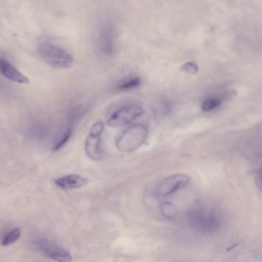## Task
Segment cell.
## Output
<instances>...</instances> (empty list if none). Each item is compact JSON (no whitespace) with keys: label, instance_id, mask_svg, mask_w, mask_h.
Segmentation results:
<instances>
[{"label":"cell","instance_id":"6da1fadb","mask_svg":"<svg viewBox=\"0 0 262 262\" xmlns=\"http://www.w3.org/2000/svg\"><path fill=\"white\" fill-rule=\"evenodd\" d=\"M147 134V129L144 125L140 124L132 125L118 137L116 146L122 152L133 151L144 143Z\"/></svg>","mask_w":262,"mask_h":262},{"label":"cell","instance_id":"3957f363","mask_svg":"<svg viewBox=\"0 0 262 262\" xmlns=\"http://www.w3.org/2000/svg\"><path fill=\"white\" fill-rule=\"evenodd\" d=\"M143 113V109L138 105L126 106L112 114L107 121V124L113 127L123 126L133 122Z\"/></svg>","mask_w":262,"mask_h":262},{"label":"cell","instance_id":"52a82bcc","mask_svg":"<svg viewBox=\"0 0 262 262\" xmlns=\"http://www.w3.org/2000/svg\"><path fill=\"white\" fill-rule=\"evenodd\" d=\"M54 183L60 189L69 190L84 187L88 184V179L78 174H71L56 179Z\"/></svg>","mask_w":262,"mask_h":262},{"label":"cell","instance_id":"8fae6325","mask_svg":"<svg viewBox=\"0 0 262 262\" xmlns=\"http://www.w3.org/2000/svg\"><path fill=\"white\" fill-rule=\"evenodd\" d=\"M72 134L71 128H67L62 132L55 142L53 145V150H57L61 148L69 140Z\"/></svg>","mask_w":262,"mask_h":262},{"label":"cell","instance_id":"5b68a950","mask_svg":"<svg viewBox=\"0 0 262 262\" xmlns=\"http://www.w3.org/2000/svg\"><path fill=\"white\" fill-rule=\"evenodd\" d=\"M190 217L192 225L200 231L212 232L218 228L219 221L211 212L201 209L194 210Z\"/></svg>","mask_w":262,"mask_h":262},{"label":"cell","instance_id":"5bb4252c","mask_svg":"<svg viewBox=\"0 0 262 262\" xmlns=\"http://www.w3.org/2000/svg\"><path fill=\"white\" fill-rule=\"evenodd\" d=\"M221 103L218 98H211L204 101L201 106L202 110L204 112L210 111L218 106Z\"/></svg>","mask_w":262,"mask_h":262},{"label":"cell","instance_id":"30bf717a","mask_svg":"<svg viewBox=\"0 0 262 262\" xmlns=\"http://www.w3.org/2000/svg\"><path fill=\"white\" fill-rule=\"evenodd\" d=\"M140 82L141 80L138 77H131L120 82L117 85V89L121 91L129 90L138 87Z\"/></svg>","mask_w":262,"mask_h":262},{"label":"cell","instance_id":"8992f818","mask_svg":"<svg viewBox=\"0 0 262 262\" xmlns=\"http://www.w3.org/2000/svg\"><path fill=\"white\" fill-rule=\"evenodd\" d=\"M189 181V177L184 174L170 176L159 183L155 189V194L158 198L167 196L186 186Z\"/></svg>","mask_w":262,"mask_h":262},{"label":"cell","instance_id":"7a4b0ae2","mask_svg":"<svg viewBox=\"0 0 262 262\" xmlns=\"http://www.w3.org/2000/svg\"><path fill=\"white\" fill-rule=\"evenodd\" d=\"M41 58L56 69H68L74 62L72 56L63 49L49 42L41 43L38 49Z\"/></svg>","mask_w":262,"mask_h":262},{"label":"cell","instance_id":"4fadbf2b","mask_svg":"<svg viewBox=\"0 0 262 262\" xmlns=\"http://www.w3.org/2000/svg\"><path fill=\"white\" fill-rule=\"evenodd\" d=\"M162 214L165 217L171 219L177 214V209L176 207L170 202H164L160 207Z\"/></svg>","mask_w":262,"mask_h":262},{"label":"cell","instance_id":"7c38bea8","mask_svg":"<svg viewBox=\"0 0 262 262\" xmlns=\"http://www.w3.org/2000/svg\"><path fill=\"white\" fill-rule=\"evenodd\" d=\"M20 236V231L19 228H15L10 231L3 238L1 242L2 245L4 246L12 244L17 241Z\"/></svg>","mask_w":262,"mask_h":262},{"label":"cell","instance_id":"2e32d148","mask_svg":"<svg viewBox=\"0 0 262 262\" xmlns=\"http://www.w3.org/2000/svg\"><path fill=\"white\" fill-rule=\"evenodd\" d=\"M255 182L258 188L261 190V169H258L255 175Z\"/></svg>","mask_w":262,"mask_h":262},{"label":"cell","instance_id":"ba28073f","mask_svg":"<svg viewBox=\"0 0 262 262\" xmlns=\"http://www.w3.org/2000/svg\"><path fill=\"white\" fill-rule=\"evenodd\" d=\"M41 249L48 257L59 262H71L70 254L62 248L50 242H43Z\"/></svg>","mask_w":262,"mask_h":262},{"label":"cell","instance_id":"9a60e30c","mask_svg":"<svg viewBox=\"0 0 262 262\" xmlns=\"http://www.w3.org/2000/svg\"><path fill=\"white\" fill-rule=\"evenodd\" d=\"M180 70L188 74H195L199 70L196 63L193 62H187L183 64L180 67Z\"/></svg>","mask_w":262,"mask_h":262},{"label":"cell","instance_id":"277c9868","mask_svg":"<svg viewBox=\"0 0 262 262\" xmlns=\"http://www.w3.org/2000/svg\"><path fill=\"white\" fill-rule=\"evenodd\" d=\"M103 128L104 125L101 121L94 123L92 126L85 141L86 153L89 157L95 160L100 159L102 156L100 139Z\"/></svg>","mask_w":262,"mask_h":262},{"label":"cell","instance_id":"9c48e42d","mask_svg":"<svg viewBox=\"0 0 262 262\" xmlns=\"http://www.w3.org/2000/svg\"><path fill=\"white\" fill-rule=\"evenodd\" d=\"M0 73L11 81L19 83L28 84L30 80L27 77L18 71L11 63L0 58Z\"/></svg>","mask_w":262,"mask_h":262}]
</instances>
